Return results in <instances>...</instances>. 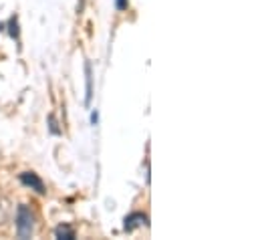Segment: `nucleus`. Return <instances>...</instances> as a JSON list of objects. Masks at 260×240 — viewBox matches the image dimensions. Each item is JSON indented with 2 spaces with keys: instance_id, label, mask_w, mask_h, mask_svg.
<instances>
[{
  "instance_id": "obj_1",
  "label": "nucleus",
  "mask_w": 260,
  "mask_h": 240,
  "mask_svg": "<svg viewBox=\"0 0 260 240\" xmlns=\"http://www.w3.org/2000/svg\"><path fill=\"white\" fill-rule=\"evenodd\" d=\"M32 232H35V216L30 208L22 204L16 210V234L18 238H30Z\"/></svg>"
},
{
  "instance_id": "obj_2",
  "label": "nucleus",
  "mask_w": 260,
  "mask_h": 240,
  "mask_svg": "<svg viewBox=\"0 0 260 240\" xmlns=\"http://www.w3.org/2000/svg\"><path fill=\"white\" fill-rule=\"evenodd\" d=\"M20 182L24 184V186H28V188H32L37 194H45L47 190H45V184L43 180L35 174V172H24V174H20Z\"/></svg>"
},
{
  "instance_id": "obj_3",
  "label": "nucleus",
  "mask_w": 260,
  "mask_h": 240,
  "mask_svg": "<svg viewBox=\"0 0 260 240\" xmlns=\"http://www.w3.org/2000/svg\"><path fill=\"white\" fill-rule=\"evenodd\" d=\"M149 218L143 214V212H133V214H129V216H125V224H123V228L127 230V232H131L133 228H137V226H147L149 222H147Z\"/></svg>"
},
{
  "instance_id": "obj_4",
  "label": "nucleus",
  "mask_w": 260,
  "mask_h": 240,
  "mask_svg": "<svg viewBox=\"0 0 260 240\" xmlns=\"http://www.w3.org/2000/svg\"><path fill=\"white\" fill-rule=\"evenodd\" d=\"M85 75H87V97H85V105L89 107L91 97H93V75H91V63H85Z\"/></svg>"
},
{
  "instance_id": "obj_5",
  "label": "nucleus",
  "mask_w": 260,
  "mask_h": 240,
  "mask_svg": "<svg viewBox=\"0 0 260 240\" xmlns=\"http://www.w3.org/2000/svg\"><path fill=\"white\" fill-rule=\"evenodd\" d=\"M55 236L57 238H65V240H73L75 238V230L69 226V224H61V226H57L55 228Z\"/></svg>"
},
{
  "instance_id": "obj_6",
  "label": "nucleus",
  "mask_w": 260,
  "mask_h": 240,
  "mask_svg": "<svg viewBox=\"0 0 260 240\" xmlns=\"http://www.w3.org/2000/svg\"><path fill=\"white\" fill-rule=\"evenodd\" d=\"M10 216V206L6 200H0V224H6Z\"/></svg>"
},
{
  "instance_id": "obj_7",
  "label": "nucleus",
  "mask_w": 260,
  "mask_h": 240,
  "mask_svg": "<svg viewBox=\"0 0 260 240\" xmlns=\"http://www.w3.org/2000/svg\"><path fill=\"white\" fill-rule=\"evenodd\" d=\"M8 35H10L12 39H18V35H20V31H18V18H16V16H12V18L8 20Z\"/></svg>"
},
{
  "instance_id": "obj_8",
  "label": "nucleus",
  "mask_w": 260,
  "mask_h": 240,
  "mask_svg": "<svg viewBox=\"0 0 260 240\" xmlns=\"http://www.w3.org/2000/svg\"><path fill=\"white\" fill-rule=\"evenodd\" d=\"M49 129H51L53 135H59V133H61V127H59V123H57V117H55V115H49Z\"/></svg>"
},
{
  "instance_id": "obj_9",
  "label": "nucleus",
  "mask_w": 260,
  "mask_h": 240,
  "mask_svg": "<svg viewBox=\"0 0 260 240\" xmlns=\"http://www.w3.org/2000/svg\"><path fill=\"white\" fill-rule=\"evenodd\" d=\"M115 6H117V10H125L127 8V0H115Z\"/></svg>"
},
{
  "instance_id": "obj_10",
  "label": "nucleus",
  "mask_w": 260,
  "mask_h": 240,
  "mask_svg": "<svg viewBox=\"0 0 260 240\" xmlns=\"http://www.w3.org/2000/svg\"><path fill=\"white\" fill-rule=\"evenodd\" d=\"M91 123H93V125H97V123H99V113H97V111H95V113H91Z\"/></svg>"
}]
</instances>
